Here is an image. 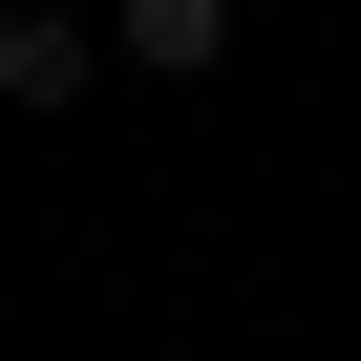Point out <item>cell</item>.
<instances>
[{
    "label": "cell",
    "instance_id": "7a4b0ae2",
    "mask_svg": "<svg viewBox=\"0 0 361 361\" xmlns=\"http://www.w3.org/2000/svg\"><path fill=\"white\" fill-rule=\"evenodd\" d=\"M106 64H149V85H213V64H234V0H128V22H106Z\"/></svg>",
    "mask_w": 361,
    "mask_h": 361
},
{
    "label": "cell",
    "instance_id": "6da1fadb",
    "mask_svg": "<svg viewBox=\"0 0 361 361\" xmlns=\"http://www.w3.org/2000/svg\"><path fill=\"white\" fill-rule=\"evenodd\" d=\"M85 85H106V43L64 22V0H22V22H0V106H22V128H64Z\"/></svg>",
    "mask_w": 361,
    "mask_h": 361
}]
</instances>
